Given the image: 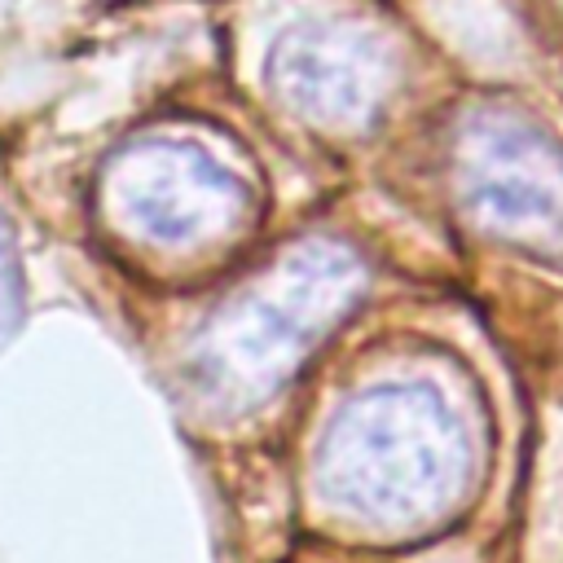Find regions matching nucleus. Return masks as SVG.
Returning a JSON list of instances; mask_svg holds the SVG:
<instances>
[{
    "label": "nucleus",
    "instance_id": "1",
    "mask_svg": "<svg viewBox=\"0 0 563 563\" xmlns=\"http://www.w3.org/2000/svg\"><path fill=\"white\" fill-rule=\"evenodd\" d=\"M471 479V431L422 378L369 383L347 396L312 453L325 510L365 528H422L457 506Z\"/></svg>",
    "mask_w": 563,
    "mask_h": 563
},
{
    "label": "nucleus",
    "instance_id": "2",
    "mask_svg": "<svg viewBox=\"0 0 563 563\" xmlns=\"http://www.w3.org/2000/svg\"><path fill=\"white\" fill-rule=\"evenodd\" d=\"M361 290L365 264L352 246L330 238L290 246L198 325L185 352V387L220 418L268 405Z\"/></svg>",
    "mask_w": 563,
    "mask_h": 563
},
{
    "label": "nucleus",
    "instance_id": "3",
    "mask_svg": "<svg viewBox=\"0 0 563 563\" xmlns=\"http://www.w3.org/2000/svg\"><path fill=\"white\" fill-rule=\"evenodd\" d=\"M106 216L145 246L207 251L251 224V185L194 136H141L110 154L101 172Z\"/></svg>",
    "mask_w": 563,
    "mask_h": 563
},
{
    "label": "nucleus",
    "instance_id": "4",
    "mask_svg": "<svg viewBox=\"0 0 563 563\" xmlns=\"http://www.w3.org/2000/svg\"><path fill=\"white\" fill-rule=\"evenodd\" d=\"M453 172L479 229L528 246L563 242V154L532 123L506 114L466 119Z\"/></svg>",
    "mask_w": 563,
    "mask_h": 563
},
{
    "label": "nucleus",
    "instance_id": "5",
    "mask_svg": "<svg viewBox=\"0 0 563 563\" xmlns=\"http://www.w3.org/2000/svg\"><path fill=\"white\" fill-rule=\"evenodd\" d=\"M268 84L290 114L330 132H356L383 114L396 62L374 31L339 18H312L273 44Z\"/></svg>",
    "mask_w": 563,
    "mask_h": 563
},
{
    "label": "nucleus",
    "instance_id": "6",
    "mask_svg": "<svg viewBox=\"0 0 563 563\" xmlns=\"http://www.w3.org/2000/svg\"><path fill=\"white\" fill-rule=\"evenodd\" d=\"M26 317V273H22V251L18 238L9 229V220L0 216V352L9 347V339L18 334Z\"/></svg>",
    "mask_w": 563,
    "mask_h": 563
}]
</instances>
